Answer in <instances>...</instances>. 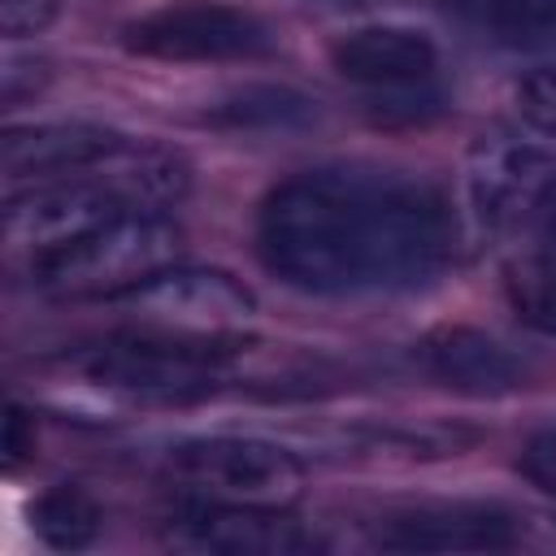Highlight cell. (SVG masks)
I'll return each instance as SVG.
<instances>
[{
    "label": "cell",
    "mask_w": 556,
    "mask_h": 556,
    "mask_svg": "<svg viewBox=\"0 0 556 556\" xmlns=\"http://www.w3.org/2000/svg\"><path fill=\"white\" fill-rule=\"evenodd\" d=\"M269 274L308 295H387L439 278L456 217L439 187L365 165H321L278 182L256 217Z\"/></svg>",
    "instance_id": "1"
},
{
    "label": "cell",
    "mask_w": 556,
    "mask_h": 556,
    "mask_svg": "<svg viewBox=\"0 0 556 556\" xmlns=\"http://www.w3.org/2000/svg\"><path fill=\"white\" fill-rule=\"evenodd\" d=\"M239 339H200L152 326H130L96 343L78 369L83 378L126 404H191L230 378Z\"/></svg>",
    "instance_id": "2"
},
{
    "label": "cell",
    "mask_w": 556,
    "mask_h": 556,
    "mask_svg": "<svg viewBox=\"0 0 556 556\" xmlns=\"http://www.w3.org/2000/svg\"><path fill=\"white\" fill-rule=\"evenodd\" d=\"M182 256V230L165 213L113 217L30 261L35 291L52 300H122Z\"/></svg>",
    "instance_id": "3"
},
{
    "label": "cell",
    "mask_w": 556,
    "mask_h": 556,
    "mask_svg": "<svg viewBox=\"0 0 556 556\" xmlns=\"http://www.w3.org/2000/svg\"><path fill=\"white\" fill-rule=\"evenodd\" d=\"M330 61L378 126H421L447 109L439 48L413 26H361L330 48Z\"/></svg>",
    "instance_id": "4"
},
{
    "label": "cell",
    "mask_w": 556,
    "mask_h": 556,
    "mask_svg": "<svg viewBox=\"0 0 556 556\" xmlns=\"http://www.w3.org/2000/svg\"><path fill=\"white\" fill-rule=\"evenodd\" d=\"M174 500L230 508H295L304 495V465L269 439L213 434L178 443L165 460Z\"/></svg>",
    "instance_id": "5"
},
{
    "label": "cell",
    "mask_w": 556,
    "mask_h": 556,
    "mask_svg": "<svg viewBox=\"0 0 556 556\" xmlns=\"http://www.w3.org/2000/svg\"><path fill=\"white\" fill-rule=\"evenodd\" d=\"M122 43L152 61H256L274 52L261 13L226 0H169L122 30Z\"/></svg>",
    "instance_id": "6"
},
{
    "label": "cell",
    "mask_w": 556,
    "mask_h": 556,
    "mask_svg": "<svg viewBox=\"0 0 556 556\" xmlns=\"http://www.w3.org/2000/svg\"><path fill=\"white\" fill-rule=\"evenodd\" d=\"M117 304L135 317V326L200 334V339H239V330L256 313L252 291L226 269H182V265H169L165 274L135 287Z\"/></svg>",
    "instance_id": "7"
},
{
    "label": "cell",
    "mask_w": 556,
    "mask_h": 556,
    "mask_svg": "<svg viewBox=\"0 0 556 556\" xmlns=\"http://www.w3.org/2000/svg\"><path fill=\"white\" fill-rule=\"evenodd\" d=\"M126 213L130 208L122 204V195L113 191V182L96 161L91 169L30 182V191H13L4 208V239L13 252H30L35 261Z\"/></svg>",
    "instance_id": "8"
},
{
    "label": "cell",
    "mask_w": 556,
    "mask_h": 556,
    "mask_svg": "<svg viewBox=\"0 0 556 556\" xmlns=\"http://www.w3.org/2000/svg\"><path fill=\"white\" fill-rule=\"evenodd\" d=\"M165 543L191 556H300L317 547L291 508H230L195 500H178L165 521Z\"/></svg>",
    "instance_id": "9"
},
{
    "label": "cell",
    "mask_w": 556,
    "mask_h": 556,
    "mask_svg": "<svg viewBox=\"0 0 556 556\" xmlns=\"http://www.w3.org/2000/svg\"><path fill=\"white\" fill-rule=\"evenodd\" d=\"M552 182H556V161L539 143L513 135H482L465 165L469 213L486 230H504L539 213Z\"/></svg>",
    "instance_id": "10"
},
{
    "label": "cell",
    "mask_w": 556,
    "mask_h": 556,
    "mask_svg": "<svg viewBox=\"0 0 556 556\" xmlns=\"http://www.w3.org/2000/svg\"><path fill=\"white\" fill-rule=\"evenodd\" d=\"M517 543V513L478 500L400 508L378 526V547L387 552H504Z\"/></svg>",
    "instance_id": "11"
},
{
    "label": "cell",
    "mask_w": 556,
    "mask_h": 556,
    "mask_svg": "<svg viewBox=\"0 0 556 556\" xmlns=\"http://www.w3.org/2000/svg\"><path fill=\"white\" fill-rule=\"evenodd\" d=\"M417 365L447 391L460 395H508L526 382V365L513 348L478 326H439L417 343Z\"/></svg>",
    "instance_id": "12"
},
{
    "label": "cell",
    "mask_w": 556,
    "mask_h": 556,
    "mask_svg": "<svg viewBox=\"0 0 556 556\" xmlns=\"http://www.w3.org/2000/svg\"><path fill=\"white\" fill-rule=\"evenodd\" d=\"M126 135L91 126V122H48V126H13L4 135V174L13 182H48L104 161Z\"/></svg>",
    "instance_id": "13"
},
{
    "label": "cell",
    "mask_w": 556,
    "mask_h": 556,
    "mask_svg": "<svg viewBox=\"0 0 556 556\" xmlns=\"http://www.w3.org/2000/svg\"><path fill=\"white\" fill-rule=\"evenodd\" d=\"M452 22L513 52L556 43V0H439Z\"/></svg>",
    "instance_id": "14"
},
{
    "label": "cell",
    "mask_w": 556,
    "mask_h": 556,
    "mask_svg": "<svg viewBox=\"0 0 556 556\" xmlns=\"http://www.w3.org/2000/svg\"><path fill=\"white\" fill-rule=\"evenodd\" d=\"M504 300L526 330L556 339V235L552 230L539 226V235L504 261Z\"/></svg>",
    "instance_id": "15"
},
{
    "label": "cell",
    "mask_w": 556,
    "mask_h": 556,
    "mask_svg": "<svg viewBox=\"0 0 556 556\" xmlns=\"http://www.w3.org/2000/svg\"><path fill=\"white\" fill-rule=\"evenodd\" d=\"M204 117L222 130H243V135L300 130L317 117V100L295 87H282V83H248V87L222 96Z\"/></svg>",
    "instance_id": "16"
},
{
    "label": "cell",
    "mask_w": 556,
    "mask_h": 556,
    "mask_svg": "<svg viewBox=\"0 0 556 556\" xmlns=\"http://www.w3.org/2000/svg\"><path fill=\"white\" fill-rule=\"evenodd\" d=\"M30 526L35 534L56 547V552H83L96 543L100 526H104V508L100 500L78 486V482H56L48 486L35 504H30Z\"/></svg>",
    "instance_id": "17"
},
{
    "label": "cell",
    "mask_w": 556,
    "mask_h": 556,
    "mask_svg": "<svg viewBox=\"0 0 556 556\" xmlns=\"http://www.w3.org/2000/svg\"><path fill=\"white\" fill-rule=\"evenodd\" d=\"M513 100H517V113H521V122H526L530 130L556 139V65L530 70V74L517 83Z\"/></svg>",
    "instance_id": "18"
},
{
    "label": "cell",
    "mask_w": 556,
    "mask_h": 556,
    "mask_svg": "<svg viewBox=\"0 0 556 556\" xmlns=\"http://www.w3.org/2000/svg\"><path fill=\"white\" fill-rule=\"evenodd\" d=\"M517 469H521V478H526L530 486H539L543 495H556V421L539 426V430L521 443Z\"/></svg>",
    "instance_id": "19"
},
{
    "label": "cell",
    "mask_w": 556,
    "mask_h": 556,
    "mask_svg": "<svg viewBox=\"0 0 556 556\" xmlns=\"http://www.w3.org/2000/svg\"><path fill=\"white\" fill-rule=\"evenodd\" d=\"M56 4L61 0H0V22H4V35L9 39H26V35H39L52 17H56Z\"/></svg>",
    "instance_id": "20"
},
{
    "label": "cell",
    "mask_w": 556,
    "mask_h": 556,
    "mask_svg": "<svg viewBox=\"0 0 556 556\" xmlns=\"http://www.w3.org/2000/svg\"><path fill=\"white\" fill-rule=\"evenodd\" d=\"M30 452H35V426H30V417L13 404L9 417H4V460H9V469H17Z\"/></svg>",
    "instance_id": "21"
},
{
    "label": "cell",
    "mask_w": 556,
    "mask_h": 556,
    "mask_svg": "<svg viewBox=\"0 0 556 556\" xmlns=\"http://www.w3.org/2000/svg\"><path fill=\"white\" fill-rule=\"evenodd\" d=\"M539 226L556 235V182L547 187V195H543V204H539Z\"/></svg>",
    "instance_id": "22"
},
{
    "label": "cell",
    "mask_w": 556,
    "mask_h": 556,
    "mask_svg": "<svg viewBox=\"0 0 556 556\" xmlns=\"http://www.w3.org/2000/svg\"><path fill=\"white\" fill-rule=\"evenodd\" d=\"M321 4H361V0H321Z\"/></svg>",
    "instance_id": "23"
}]
</instances>
